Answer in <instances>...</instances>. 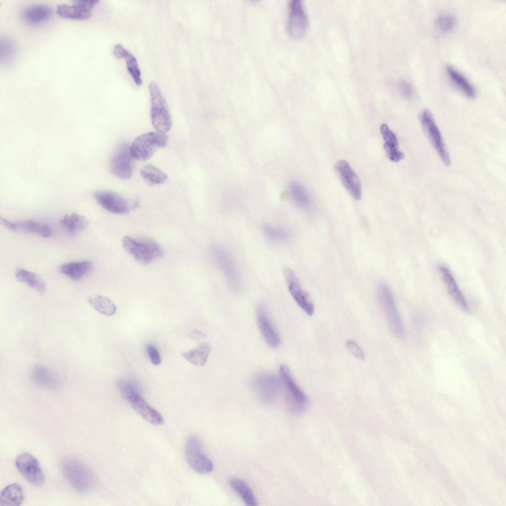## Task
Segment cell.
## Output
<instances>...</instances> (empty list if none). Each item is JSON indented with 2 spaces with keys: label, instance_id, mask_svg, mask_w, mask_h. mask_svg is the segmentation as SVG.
<instances>
[{
  "label": "cell",
  "instance_id": "6da1fadb",
  "mask_svg": "<svg viewBox=\"0 0 506 506\" xmlns=\"http://www.w3.org/2000/svg\"><path fill=\"white\" fill-rule=\"evenodd\" d=\"M118 387L122 396L143 419L154 425L164 423L162 415L145 400L133 382L122 380L118 382Z\"/></svg>",
  "mask_w": 506,
  "mask_h": 506
},
{
  "label": "cell",
  "instance_id": "7bdbcfd3",
  "mask_svg": "<svg viewBox=\"0 0 506 506\" xmlns=\"http://www.w3.org/2000/svg\"><path fill=\"white\" fill-rule=\"evenodd\" d=\"M127 50L121 44L115 45L113 48V54L118 59L124 58L126 55Z\"/></svg>",
  "mask_w": 506,
  "mask_h": 506
},
{
  "label": "cell",
  "instance_id": "7a4b0ae2",
  "mask_svg": "<svg viewBox=\"0 0 506 506\" xmlns=\"http://www.w3.org/2000/svg\"><path fill=\"white\" fill-rule=\"evenodd\" d=\"M64 476L77 491L86 493L95 484V477L90 469L82 462L75 458H67L61 464Z\"/></svg>",
  "mask_w": 506,
  "mask_h": 506
},
{
  "label": "cell",
  "instance_id": "7402d4cb",
  "mask_svg": "<svg viewBox=\"0 0 506 506\" xmlns=\"http://www.w3.org/2000/svg\"><path fill=\"white\" fill-rule=\"evenodd\" d=\"M32 379L38 386L46 389H54L60 385L58 376L52 371L43 365H37L32 370Z\"/></svg>",
  "mask_w": 506,
  "mask_h": 506
},
{
  "label": "cell",
  "instance_id": "e575fe53",
  "mask_svg": "<svg viewBox=\"0 0 506 506\" xmlns=\"http://www.w3.org/2000/svg\"><path fill=\"white\" fill-rule=\"evenodd\" d=\"M16 53V47L9 38L4 37L0 41V60L1 64L6 65L13 60Z\"/></svg>",
  "mask_w": 506,
  "mask_h": 506
},
{
  "label": "cell",
  "instance_id": "7c38bea8",
  "mask_svg": "<svg viewBox=\"0 0 506 506\" xmlns=\"http://www.w3.org/2000/svg\"><path fill=\"white\" fill-rule=\"evenodd\" d=\"M15 465L21 474L35 486L43 484L45 477L37 459L29 453H22L15 460Z\"/></svg>",
  "mask_w": 506,
  "mask_h": 506
},
{
  "label": "cell",
  "instance_id": "603a6c76",
  "mask_svg": "<svg viewBox=\"0 0 506 506\" xmlns=\"http://www.w3.org/2000/svg\"><path fill=\"white\" fill-rule=\"evenodd\" d=\"M380 130L384 140L383 148L388 158L395 163L403 159L405 155L399 150L398 140L395 134L390 129L385 123L381 125Z\"/></svg>",
  "mask_w": 506,
  "mask_h": 506
},
{
  "label": "cell",
  "instance_id": "ba28073f",
  "mask_svg": "<svg viewBox=\"0 0 506 506\" xmlns=\"http://www.w3.org/2000/svg\"><path fill=\"white\" fill-rule=\"evenodd\" d=\"M185 456L189 465L197 473L207 474L213 469L212 462L202 451V442L196 436H191L187 439Z\"/></svg>",
  "mask_w": 506,
  "mask_h": 506
},
{
  "label": "cell",
  "instance_id": "d6a6232c",
  "mask_svg": "<svg viewBox=\"0 0 506 506\" xmlns=\"http://www.w3.org/2000/svg\"><path fill=\"white\" fill-rule=\"evenodd\" d=\"M89 303L98 312L107 316L114 315L117 309L113 301L108 297L95 295L89 297Z\"/></svg>",
  "mask_w": 506,
  "mask_h": 506
},
{
  "label": "cell",
  "instance_id": "4316f807",
  "mask_svg": "<svg viewBox=\"0 0 506 506\" xmlns=\"http://www.w3.org/2000/svg\"><path fill=\"white\" fill-rule=\"evenodd\" d=\"M15 276L20 282L23 283L38 292L43 293L46 289L43 280L36 274L24 268H18L15 272Z\"/></svg>",
  "mask_w": 506,
  "mask_h": 506
},
{
  "label": "cell",
  "instance_id": "ab89813d",
  "mask_svg": "<svg viewBox=\"0 0 506 506\" xmlns=\"http://www.w3.org/2000/svg\"><path fill=\"white\" fill-rule=\"evenodd\" d=\"M146 350L151 362L155 365H158L161 363V358L157 348L152 344H148L146 346Z\"/></svg>",
  "mask_w": 506,
  "mask_h": 506
},
{
  "label": "cell",
  "instance_id": "74e56055",
  "mask_svg": "<svg viewBox=\"0 0 506 506\" xmlns=\"http://www.w3.org/2000/svg\"><path fill=\"white\" fill-rule=\"evenodd\" d=\"M437 27L444 32L452 31L455 26L456 18L451 15H443L439 16L436 20Z\"/></svg>",
  "mask_w": 506,
  "mask_h": 506
},
{
  "label": "cell",
  "instance_id": "8d00e7d4",
  "mask_svg": "<svg viewBox=\"0 0 506 506\" xmlns=\"http://www.w3.org/2000/svg\"><path fill=\"white\" fill-rule=\"evenodd\" d=\"M262 229L266 237L272 241L284 242L287 241L290 237L288 232L280 227L264 224Z\"/></svg>",
  "mask_w": 506,
  "mask_h": 506
},
{
  "label": "cell",
  "instance_id": "52a82bcc",
  "mask_svg": "<svg viewBox=\"0 0 506 506\" xmlns=\"http://www.w3.org/2000/svg\"><path fill=\"white\" fill-rule=\"evenodd\" d=\"M378 297L392 333L398 338L403 337L405 335L404 326L388 286L385 284L380 285L378 290Z\"/></svg>",
  "mask_w": 506,
  "mask_h": 506
},
{
  "label": "cell",
  "instance_id": "4dcf8cb0",
  "mask_svg": "<svg viewBox=\"0 0 506 506\" xmlns=\"http://www.w3.org/2000/svg\"><path fill=\"white\" fill-rule=\"evenodd\" d=\"M56 13L61 17L74 20H85L91 16V11L82 9L77 5L59 4L57 7Z\"/></svg>",
  "mask_w": 506,
  "mask_h": 506
},
{
  "label": "cell",
  "instance_id": "83f0119b",
  "mask_svg": "<svg viewBox=\"0 0 506 506\" xmlns=\"http://www.w3.org/2000/svg\"><path fill=\"white\" fill-rule=\"evenodd\" d=\"M211 350V346L208 343H201L194 349L181 352V354L190 363L202 366L206 363Z\"/></svg>",
  "mask_w": 506,
  "mask_h": 506
},
{
  "label": "cell",
  "instance_id": "5bb4252c",
  "mask_svg": "<svg viewBox=\"0 0 506 506\" xmlns=\"http://www.w3.org/2000/svg\"><path fill=\"white\" fill-rule=\"evenodd\" d=\"M308 26V18L300 0H292L289 3L287 30L289 35L296 39L302 37Z\"/></svg>",
  "mask_w": 506,
  "mask_h": 506
},
{
  "label": "cell",
  "instance_id": "9c48e42d",
  "mask_svg": "<svg viewBox=\"0 0 506 506\" xmlns=\"http://www.w3.org/2000/svg\"><path fill=\"white\" fill-rule=\"evenodd\" d=\"M419 118L423 130L431 145L444 165L449 166L451 161L448 152L431 112L424 109L420 113Z\"/></svg>",
  "mask_w": 506,
  "mask_h": 506
},
{
  "label": "cell",
  "instance_id": "2e32d148",
  "mask_svg": "<svg viewBox=\"0 0 506 506\" xmlns=\"http://www.w3.org/2000/svg\"><path fill=\"white\" fill-rule=\"evenodd\" d=\"M284 276L288 290L295 301L307 315H312L314 312V306L301 288L294 272L291 269H286L284 271Z\"/></svg>",
  "mask_w": 506,
  "mask_h": 506
},
{
  "label": "cell",
  "instance_id": "30bf717a",
  "mask_svg": "<svg viewBox=\"0 0 506 506\" xmlns=\"http://www.w3.org/2000/svg\"><path fill=\"white\" fill-rule=\"evenodd\" d=\"M211 250L213 259L228 284L233 289L238 290L241 287V278L232 257L222 246L214 245Z\"/></svg>",
  "mask_w": 506,
  "mask_h": 506
},
{
  "label": "cell",
  "instance_id": "f546056e",
  "mask_svg": "<svg viewBox=\"0 0 506 506\" xmlns=\"http://www.w3.org/2000/svg\"><path fill=\"white\" fill-rule=\"evenodd\" d=\"M446 70L450 78L465 96L470 98L475 97L474 86L462 74L451 66H448Z\"/></svg>",
  "mask_w": 506,
  "mask_h": 506
},
{
  "label": "cell",
  "instance_id": "484cf974",
  "mask_svg": "<svg viewBox=\"0 0 506 506\" xmlns=\"http://www.w3.org/2000/svg\"><path fill=\"white\" fill-rule=\"evenodd\" d=\"M230 487L241 498L247 506H256L257 500L253 492L243 480L237 477H231L229 480Z\"/></svg>",
  "mask_w": 506,
  "mask_h": 506
},
{
  "label": "cell",
  "instance_id": "cb8c5ba5",
  "mask_svg": "<svg viewBox=\"0 0 506 506\" xmlns=\"http://www.w3.org/2000/svg\"><path fill=\"white\" fill-rule=\"evenodd\" d=\"M92 266V262L88 260L72 261L62 264L60 270L65 276L78 281L91 271Z\"/></svg>",
  "mask_w": 506,
  "mask_h": 506
},
{
  "label": "cell",
  "instance_id": "9a60e30c",
  "mask_svg": "<svg viewBox=\"0 0 506 506\" xmlns=\"http://www.w3.org/2000/svg\"><path fill=\"white\" fill-rule=\"evenodd\" d=\"M97 203L108 211L118 214L129 212L130 206L128 202L120 194L111 191L98 190L93 194Z\"/></svg>",
  "mask_w": 506,
  "mask_h": 506
},
{
  "label": "cell",
  "instance_id": "d4e9b609",
  "mask_svg": "<svg viewBox=\"0 0 506 506\" xmlns=\"http://www.w3.org/2000/svg\"><path fill=\"white\" fill-rule=\"evenodd\" d=\"M24 499V490L18 484L13 483L6 486L0 495V506H18L21 505Z\"/></svg>",
  "mask_w": 506,
  "mask_h": 506
},
{
  "label": "cell",
  "instance_id": "277c9868",
  "mask_svg": "<svg viewBox=\"0 0 506 506\" xmlns=\"http://www.w3.org/2000/svg\"><path fill=\"white\" fill-rule=\"evenodd\" d=\"M122 244L126 251L142 264H149L163 254L159 244L151 239L126 236L123 239Z\"/></svg>",
  "mask_w": 506,
  "mask_h": 506
},
{
  "label": "cell",
  "instance_id": "44dd1931",
  "mask_svg": "<svg viewBox=\"0 0 506 506\" xmlns=\"http://www.w3.org/2000/svg\"><path fill=\"white\" fill-rule=\"evenodd\" d=\"M53 13L50 6L42 4H34L27 6L21 13L24 21L29 24L37 25L48 20Z\"/></svg>",
  "mask_w": 506,
  "mask_h": 506
},
{
  "label": "cell",
  "instance_id": "8992f818",
  "mask_svg": "<svg viewBox=\"0 0 506 506\" xmlns=\"http://www.w3.org/2000/svg\"><path fill=\"white\" fill-rule=\"evenodd\" d=\"M279 373L285 386V400L288 409L295 414L302 413L308 403L307 396L296 384L287 365H280Z\"/></svg>",
  "mask_w": 506,
  "mask_h": 506
},
{
  "label": "cell",
  "instance_id": "ee69618b",
  "mask_svg": "<svg viewBox=\"0 0 506 506\" xmlns=\"http://www.w3.org/2000/svg\"><path fill=\"white\" fill-rule=\"evenodd\" d=\"M189 337L195 341H199L205 338L206 336L205 334L198 330H193L188 335Z\"/></svg>",
  "mask_w": 506,
  "mask_h": 506
},
{
  "label": "cell",
  "instance_id": "8fae6325",
  "mask_svg": "<svg viewBox=\"0 0 506 506\" xmlns=\"http://www.w3.org/2000/svg\"><path fill=\"white\" fill-rule=\"evenodd\" d=\"M280 381L279 378L273 373L263 372L254 377L252 386L262 402L271 404L275 402L278 396L280 388Z\"/></svg>",
  "mask_w": 506,
  "mask_h": 506
},
{
  "label": "cell",
  "instance_id": "836d02e7",
  "mask_svg": "<svg viewBox=\"0 0 506 506\" xmlns=\"http://www.w3.org/2000/svg\"><path fill=\"white\" fill-rule=\"evenodd\" d=\"M291 197L294 203L300 208L307 207L309 203V196L303 185L297 181H292L289 185Z\"/></svg>",
  "mask_w": 506,
  "mask_h": 506
},
{
  "label": "cell",
  "instance_id": "5b68a950",
  "mask_svg": "<svg viewBox=\"0 0 506 506\" xmlns=\"http://www.w3.org/2000/svg\"><path fill=\"white\" fill-rule=\"evenodd\" d=\"M168 137L165 133L149 132L138 136L130 146L134 159L144 161L149 159L158 150L165 147Z\"/></svg>",
  "mask_w": 506,
  "mask_h": 506
},
{
  "label": "cell",
  "instance_id": "ac0fdd59",
  "mask_svg": "<svg viewBox=\"0 0 506 506\" xmlns=\"http://www.w3.org/2000/svg\"><path fill=\"white\" fill-rule=\"evenodd\" d=\"M0 221L5 227L12 231L27 232L45 238L49 237L53 234L49 226L34 220L13 221L1 217Z\"/></svg>",
  "mask_w": 506,
  "mask_h": 506
},
{
  "label": "cell",
  "instance_id": "ffe728a7",
  "mask_svg": "<svg viewBox=\"0 0 506 506\" xmlns=\"http://www.w3.org/2000/svg\"><path fill=\"white\" fill-rule=\"evenodd\" d=\"M439 270L449 295L457 304L464 311H468L469 306L465 298L449 269L440 265Z\"/></svg>",
  "mask_w": 506,
  "mask_h": 506
},
{
  "label": "cell",
  "instance_id": "b9f144b4",
  "mask_svg": "<svg viewBox=\"0 0 506 506\" xmlns=\"http://www.w3.org/2000/svg\"><path fill=\"white\" fill-rule=\"evenodd\" d=\"M399 87L402 94L406 98H410L413 94L412 87L409 83L405 80L399 83Z\"/></svg>",
  "mask_w": 506,
  "mask_h": 506
},
{
  "label": "cell",
  "instance_id": "4fadbf2b",
  "mask_svg": "<svg viewBox=\"0 0 506 506\" xmlns=\"http://www.w3.org/2000/svg\"><path fill=\"white\" fill-rule=\"evenodd\" d=\"M133 159L130 152V146L126 143L121 144L110 162L112 173L123 179L130 178L133 173Z\"/></svg>",
  "mask_w": 506,
  "mask_h": 506
},
{
  "label": "cell",
  "instance_id": "f1b7e54d",
  "mask_svg": "<svg viewBox=\"0 0 506 506\" xmlns=\"http://www.w3.org/2000/svg\"><path fill=\"white\" fill-rule=\"evenodd\" d=\"M140 174L145 182L150 186L163 184L168 178L164 172L152 164L144 165L140 169Z\"/></svg>",
  "mask_w": 506,
  "mask_h": 506
},
{
  "label": "cell",
  "instance_id": "60d3db41",
  "mask_svg": "<svg viewBox=\"0 0 506 506\" xmlns=\"http://www.w3.org/2000/svg\"><path fill=\"white\" fill-rule=\"evenodd\" d=\"M99 2L97 0H74L73 3L85 10L91 11L93 7Z\"/></svg>",
  "mask_w": 506,
  "mask_h": 506
},
{
  "label": "cell",
  "instance_id": "f35d334b",
  "mask_svg": "<svg viewBox=\"0 0 506 506\" xmlns=\"http://www.w3.org/2000/svg\"><path fill=\"white\" fill-rule=\"evenodd\" d=\"M345 346L353 356L361 360H365V353L356 342L352 340H347L345 342Z\"/></svg>",
  "mask_w": 506,
  "mask_h": 506
},
{
  "label": "cell",
  "instance_id": "d590c367",
  "mask_svg": "<svg viewBox=\"0 0 506 506\" xmlns=\"http://www.w3.org/2000/svg\"><path fill=\"white\" fill-rule=\"evenodd\" d=\"M127 70L133 79L135 84L138 86L142 84L141 71L139 68L136 57L127 50L125 57Z\"/></svg>",
  "mask_w": 506,
  "mask_h": 506
},
{
  "label": "cell",
  "instance_id": "e0dca14e",
  "mask_svg": "<svg viewBox=\"0 0 506 506\" xmlns=\"http://www.w3.org/2000/svg\"><path fill=\"white\" fill-rule=\"evenodd\" d=\"M336 169L340 179L351 197L356 200L361 197V185L360 179L349 164L344 160H340L336 164Z\"/></svg>",
  "mask_w": 506,
  "mask_h": 506
},
{
  "label": "cell",
  "instance_id": "1f68e13d",
  "mask_svg": "<svg viewBox=\"0 0 506 506\" xmlns=\"http://www.w3.org/2000/svg\"><path fill=\"white\" fill-rule=\"evenodd\" d=\"M62 227L70 232L84 229L88 225V220L84 216L73 212L66 214L60 220Z\"/></svg>",
  "mask_w": 506,
  "mask_h": 506
},
{
  "label": "cell",
  "instance_id": "d6986e66",
  "mask_svg": "<svg viewBox=\"0 0 506 506\" xmlns=\"http://www.w3.org/2000/svg\"><path fill=\"white\" fill-rule=\"evenodd\" d=\"M256 316L259 330L266 343L272 347H277L280 342V337L268 317L264 305L261 304L257 307Z\"/></svg>",
  "mask_w": 506,
  "mask_h": 506
},
{
  "label": "cell",
  "instance_id": "3957f363",
  "mask_svg": "<svg viewBox=\"0 0 506 506\" xmlns=\"http://www.w3.org/2000/svg\"><path fill=\"white\" fill-rule=\"evenodd\" d=\"M151 123L157 131L165 133L171 128L172 121L166 100L158 84L150 83Z\"/></svg>",
  "mask_w": 506,
  "mask_h": 506
}]
</instances>
